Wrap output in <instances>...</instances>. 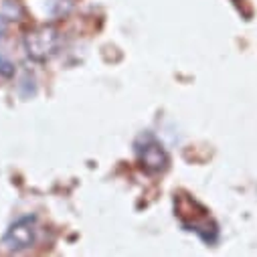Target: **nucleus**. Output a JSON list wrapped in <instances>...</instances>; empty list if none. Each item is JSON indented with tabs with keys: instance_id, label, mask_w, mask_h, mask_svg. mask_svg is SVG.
Segmentation results:
<instances>
[{
	"instance_id": "4",
	"label": "nucleus",
	"mask_w": 257,
	"mask_h": 257,
	"mask_svg": "<svg viewBox=\"0 0 257 257\" xmlns=\"http://www.w3.org/2000/svg\"><path fill=\"white\" fill-rule=\"evenodd\" d=\"M35 233H37V229H35V219H31V217H25V219H21V221H17L11 229H9V233H7V237H5V245L9 247V249H27V247H31L33 243H35Z\"/></svg>"
},
{
	"instance_id": "1",
	"label": "nucleus",
	"mask_w": 257,
	"mask_h": 257,
	"mask_svg": "<svg viewBox=\"0 0 257 257\" xmlns=\"http://www.w3.org/2000/svg\"><path fill=\"white\" fill-rule=\"evenodd\" d=\"M174 211H176V217H178V221L182 223L184 229L195 231V233L201 235L207 243H213V241H215L217 227H215V223L211 221L207 209H203L195 199L184 197V195H178V197L174 199Z\"/></svg>"
},
{
	"instance_id": "2",
	"label": "nucleus",
	"mask_w": 257,
	"mask_h": 257,
	"mask_svg": "<svg viewBox=\"0 0 257 257\" xmlns=\"http://www.w3.org/2000/svg\"><path fill=\"white\" fill-rule=\"evenodd\" d=\"M59 43H61V37H59V31L51 25H43V27H37L33 31H29L25 35V51L27 55L37 61V63H45L49 61L57 49H59Z\"/></svg>"
},
{
	"instance_id": "3",
	"label": "nucleus",
	"mask_w": 257,
	"mask_h": 257,
	"mask_svg": "<svg viewBox=\"0 0 257 257\" xmlns=\"http://www.w3.org/2000/svg\"><path fill=\"white\" fill-rule=\"evenodd\" d=\"M138 162L140 166L150 172V174H156V172H162L168 164V156H166V150L164 146L154 138V136H142L140 142H138Z\"/></svg>"
},
{
	"instance_id": "5",
	"label": "nucleus",
	"mask_w": 257,
	"mask_h": 257,
	"mask_svg": "<svg viewBox=\"0 0 257 257\" xmlns=\"http://www.w3.org/2000/svg\"><path fill=\"white\" fill-rule=\"evenodd\" d=\"M11 73H13V65L0 55V75H11Z\"/></svg>"
}]
</instances>
